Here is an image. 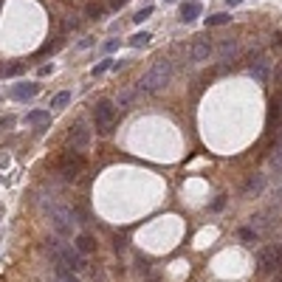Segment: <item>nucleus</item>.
I'll use <instances>...</instances> for the list:
<instances>
[{"instance_id": "f03ea898", "label": "nucleus", "mask_w": 282, "mask_h": 282, "mask_svg": "<svg viewBox=\"0 0 282 282\" xmlns=\"http://www.w3.org/2000/svg\"><path fill=\"white\" fill-rule=\"evenodd\" d=\"M45 248H48V254L54 257L56 268H65V271H70V274L85 271V257L77 251V248H70L68 243H62L59 237L48 240V243H45Z\"/></svg>"}, {"instance_id": "f8f14e48", "label": "nucleus", "mask_w": 282, "mask_h": 282, "mask_svg": "<svg viewBox=\"0 0 282 282\" xmlns=\"http://www.w3.org/2000/svg\"><path fill=\"white\" fill-rule=\"evenodd\" d=\"M268 172H271V178H274L276 183L282 181V147H276L274 155L268 158Z\"/></svg>"}, {"instance_id": "412c9836", "label": "nucleus", "mask_w": 282, "mask_h": 282, "mask_svg": "<svg viewBox=\"0 0 282 282\" xmlns=\"http://www.w3.org/2000/svg\"><path fill=\"white\" fill-rule=\"evenodd\" d=\"M68 102H70V93L62 91V93H56V96L51 99V107H54V110H59V107H65Z\"/></svg>"}, {"instance_id": "6e6552de", "label": "nucleus", "mask_w": 282, "mask_h": 282, "mask_svg": "<svg viewBox=\"0 0 282 282\" xmlns=\"http://www.w3.org/2000/svg\"><path fill=\"white\" fill-rule=\"evenodd\" d=\"M85 169V161H82V155L79 153H65L62 158H59V172H62V178H68V181H74V178L79 175Z\"/></svg>"}, {"instance_id": "a211bd4d", "label": "nucleus", "mask_w": 282, "mask_h": 282, "mask_svg": "<svg viewBox=\"0 0 282 282\" xmlns=\"http://www.w3.org/2000/svg\"><path fill=\"white\" fill-rule=\"evenodd\" d=\"M26 121L28 124H45V121H51V113L48 110H31L26 116Z\"/></svg>"}, {"instance_id": "c756f323", "label": "nucleus", "mask_w": 282, "mask_h": 282, "mask_svg": "<svg viewBox=\"0 0 282 282\" xmlns=\"http://www.w3.org/2000/svg\"><path fill=\"white\" fill-rule=\"evenodd\" d=\"M3 127H12V119H9V116L6 119H0V130H3Z\"/></svg>"}, {"instance_id": "7ed1b4c3", "label": "nucleus", "mask_w": 282, "mask_h": 282, "mask_svg": "<svg viewBox=\"0 0 282 282\" xmlns=\"http://www.w3.org/2000/svg\"><path fill=\"white\" fill-rule=\"evenodd\" d=\"M45 215H48V223H51V229H54V234L59 240H65V237H70L74 234V212L68 209V206H62V203H45Z\"/></svg>"}, {"instance_id": "ddd939ff", "label": "nucleus", "mask_w": 282, "mask_h": 282, "mask_svg": "<svg viewBox=\"0 0 282 282\" xmlns=\"http://www.w3.org/2000/svg\"><path fill=\"white\" fill-rule=\"evenodd\" d=\"M200 12H203V6H200L197 0H189V3H183V6H181V20L183 23H192V20L200 17Z\"/></svg>"}, {"instance_id": "5701e85b", "label": "nucleus", "mask_w": 282, "mask_h": 282, "mask_svg": "<svg viewBox=\"0 0 282 282\" xmlns=\"http://www.w3.org/2000/svg\"><path fill=\"white\" fill-rule=\"evenodd\" d=\"M56 282H79V279L70 271H65V268H56Z\"/></svg>"}, {"instance_id": "6ab92c4d", "label": "nucleus", "mask_w": 282, "mask_h": 282, "mask_svg": "<svg viewBox=\"0 0 282 282\" xmlns=\"http://www.w3.org/2000/svg\"><path fill=\"white\" fill-rule=\"evenodd\" d=\"M229 20H232V14L218 12V14H212V17H206V28H212V26H226Z\"/></svg>"}, {"instance_id": "c85d7f7f", "label": "nucleus", "mask_w": 282, "mask_h": 282, "mask_svg": "<svg viewBox=\"0 0 282 282\" xmlns=\"http://www.w3.org/2000/svg\"><path fill=\"white\" fill-rule=\"evenodd\" d=\"M124 3H127V0H110V6H113V9H121Z\"/></svg>"}, {"instance_id": "4be33fe9", "label": "nucleus", "mask_w": 282, "mask_h": 282, "mask_svg": "<svg viewBox=\"0 0 282 282\" xmlns=\"http://www.w3.org/2000/svg\"><path fill=\"white\" fill-rule=\"evenodd\" d=\"M113 65H116V62H113V59H105V62L93 65V70H91V74H93V77H102V74H105V70H110Z\"/></svg>"}, {"instance_id": "2f4dec72", "label": "nucleus", "mask_w": 282, "mask_h": 282, "mask_svg": "<svg viewBox=\"0 0 282 282\" xmlns=\"http://www.w3.org/2000/svg\"><path fill=\"white\" fill-rule=\"evenodd\" d=\"M226 3H229V6L234 9V6H240V3H243V0H226Z\"/></svg>"}, {"instance_id": "dca6fc26", "label": "nucleus", "mask_w": 282, "mask_h": 282, "mask_svg": "<svg viewBox=\"0 0 282 282\" xmlns=\"http://www.w3.org/2000/svg\"><path fill=\"white\" fill-rule=\"evenodd\" d=\"M268 124H282V93H276L274 102H271V110H268Z\"/></svg>"}, {"instance_id": "1a4fd4ad", "label": "nucleus", "mask_w": 282, "mask_h": 282, "mask_svg": "<svg viewBox=\"0 0 282 282\" xmlns=\"http://www.w3.org/2000/svg\"><path fill=\"white\" fill-rule=\"evenodd\" d=\"M37 93H40V85L37 82H20V85H14L12 91H9V96L17 99V102H28V99H34Z\"/></svg>"}, {"instance_id": "b1692460", "label": "nucleus", "mask_w": 282, "mask_h": 282, "mask_svg": "<svg viewBox=\"0 0 282 282\" xmlns=\"http://www.w3.org/2000/svg\"><path fill=\"white\" fill-rule=\"evenodd\" d=\"M240 237L246 240V243H254V240H257V232H254L251 226H246V229H240Z\"/></svg>"}, {"instance_id": "20e7f679", "label": "nucleus", "mask_w": 282, "mask_h": 282, "mask_svg": "<svg viewBox=\"0 0 282 282\" xmlns=\"http://www.w3.org/2000/svg\"><path fill=\"white\" fill-rule=\"evenodd\" d=\"M113 121H116V105L110 99H99L93 107V124H96L99 135H110L113 133Z\"/></svg>"}, {"instance_id": "2eb2a0df", "label": "nucleus", "mask_w": 282, "mask_h": 282, "mask_svg": "<svg viewBox=\"0 0 282 282\" xmlns=\"http://www.w3.org/2000/svg\"><path fill=\"white\" fill-rule=\"evenodd\" d=\"M262 189H265V175L257 172V175H251V178H248V183H246V197H257Z\"/></svg>"}, {"instance_id": "39448f33", "label": "nucleus", "mask_w": 282, "mask_h": 282, "mask_svg": "<svg viewBox=\"0 0 282 282\" xmlns=\"http://www.w3.org/2000/svg\"><path fill=\"white\" fill-rule=\"evenodd\" d=\"M274 268L276 271L282 268V243L260 251V257H257V271H260V274H268V271H274Z\"/></svg>"}, {"instance_id": "0eeeda50", "label": "nucleus", "mask_w": 282, "mask_h": 282, "mask_svg": "<svg viewBox=\"0 0 282 282\" xmlns=\"http://www.w3.org/2000/svg\"><path fill=\"white\" fill-rule=\"evenodd\" d=\"M68 144L74 147V153L82 155L85 150L91 147V130L85 127V121H77V124L70 127V133H68Z\"/></svg>"}, {"instance_id": "aec40b11", "label": "nucleus", "mask_w": 282, "mask_h": 282, "mask_svg": "<svg viewBox=\"0 0 282 282\" xmlns=\"http://www.w3.org/2000/svg\"><path fill=\"white\" fill-rule=\"evenodd\" d=\"M150 40H153V37H150L147 31H138V34L130 37V45H133V48H144V45H147Z\"/></svg>"}, {"instance_id": "f257e3e1", "label": "nucleus", "mask_w": 282, "mask_h": 282, "mask_svg": "<svg viewBox=\"0 0 282 282\" xmlns=\"http://www.w3.org/2000/svg\"><path fill=\"white\" fill-rule=\"evenodd\" d=\"M169 79H172V62L161 56V59L153 62V68L135 82V91H138V96H141V93H158L161 88H167V85H169Z\"/></svg>"}, {"instance_id": "9d476101", "label": "nucleus", "mask_w": 282, "mask_h": 282, "mask_svg": "<svg viewBox=\"0 0 282 282\" xmlns=\"http://www.w3.org/2000/svg\"><path fill=\"white\" fill-rule=\"evenodd\" d=\"M215 54H218L223 62H229V59L237 54V40H234V37H223V40L215 45Z\"/></svg>"}, {"instance_id": "4468645a", "label": "nucleus", "mask_w": 282, "mask_h": 282, "mask_svg": "<svg viewBox=\"0 0 282 282\" xmlns=\"http://www.w3.org/2000/svg\"><path fill=\"white\" fill-rule=\"evenodd\" d=\"M135 96H138L135 85H124V88L119 91V96H116V105H119V107H130L135 102Z\"/></svg>"}, {"instance_id": "a878e982", "label": "nucleus", "mask_w": 282, "mask_h": 282, "mask_svg": "<svg viewBox=\"0 0 282 282\" xmlns=\"http://www.w3.org/2000/svg\"><path fill=\"white\" fill-rule=\"evenodd\" d=\"M150 14H153V6H144V9H141V12L133 17V20H135V23H144V20L150 17Z\"/></svg>"}, {"instance_id": "7c9ffc66", "label": "nucleus", "mask_w": 282, "mask_h": 282, "mask_svg": "<svg viewBox=\"0 0 282 282\" xmlns=\"http://www.w3.org/2000/svg\"><path fill=\"white\" fill-rule=\"evenodd\" d=\"M276 85H279V88H282V65H279V68H276Z\"/></svg>"}, {"instance_id": "cd10ccee", "label": "nucleus", "mask_w": 282, "mask_h": 282, "mask_svg": "<svg viewBox=\"0 0 282 282\" xmlns=\"http://www.w3.org/2000/svg\"><path fill=\"white\" fill-rule=\"evenodd\" d=\"M116 48H119V40H107L105 42V51H116Z\"/></svg>"}, {"instance_id": "423d86ee", "label": "nucleus", "mask_w": 282, "mask_h": 282, "mask_svg": "<svg viewBox=\"0 0 282 282\" xmlns=\"http://www.w3.org/2000/svg\"><path fill=\"white\" fill-rule=\"evenodd\" d=\"M212 54H215V42H212V37L200 34V37L192 40V45H189V59L192 62H206Z\"/></svg>"}, {"instance_id": "9b49d317", "label": "nucleus", "mask_w": 282, "mask_h": 282, "mask_svg": "<svg viewBox=\"0 0 282 282\" xmlns=\"http://www.w3.org/2000/svg\"><path fill=\"white\" fill-rule=\"evenodd\" d=\"M248 74H251V77L257 79V82L265 85V82H268V77H271V62H268L265 56H260V59H257V62L251 65V68H248Z\"/></svg>"}, {"instance_id": "f3484780", "label": "nucleus", "mask_w": 282, "mask_h": 282, "mask_svg": "<svg viewBox=\"0 0 282 282\" xmlns=\"http://www.w3.org/2000/svg\"><path fill=\"white\" fill-rule=\"evenodd\" d=\"M74 248H77L82 257H85V254H93V251H96V240H93L91 234H79V237H77V246H74Z\"/></svg>"}, {"instance_id": "393cba45", "label": "nucleus", "mask_w": 282, "mask_h": 282, "mask_svg": "<svg viewBox=\"0 0 282 282\" xmlns=\"http://www.w3.org/2000/svg\"><path fill=\"white\" fill-rule=\"evenodd\" d=\"M23 70H26V65L17 62V65H9V68H3V74H6V77H14V74H23Z\"/></svg>"}, {"instance_id": "473e14b6", "label": "nucleus", "mask_w": 282, "mask_h": 282, "mask_svg": "<svg viewBox=\"0 0 282 282\" xmlns=\"http://www.w3.org/2000/svg\"><path fill=\"white\" fill-rule=\"evenodd\" d=\"M167 3H178V0H167Z\"/></svg>"}, {"instance_id": "bb28decb", "label": "nucleus", "mask_w": 282, "mask_h": 282, "mask_svg": "<svg viewBox=\"0 0 282 282\" xmlns=\"http://www.w3.org/2000/svg\"><path fill=\"white\" fill-rule=\"evenodd\" d=\"M102 12H105V9L99 6V3H91V6H88V14H91L93 20H96V17H102Z\"/></svg>"}]
</instances>
